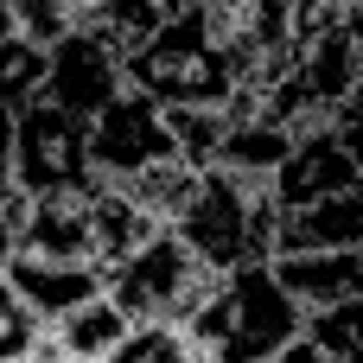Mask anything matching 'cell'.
<instances>
[{"label":"cell","instance_id":"cell-11","mask_svg":"<svg viewBox=\"0 0 363 363\" xmlns=\"http://www.w3.org/2000/svg\"><path fill=\"white\" fill-rule=\"evenodd\" d=\"M294 249H363V185L313 204H281L268 255H294Z\"/></svg>","mask_w":363,"mask_h":363},{"label":"cell","instance_id":"cell-1","mask_svg":"<svg viewBox=\"0 0 363 363\" xmlns=\"http://www.w3.org/2000/svg\"><path fill=\"white\" fill-rule=\"evenodd\" d=\"M294 332H300V306L281 294L268 262L223 268L211 281L204 306L185 319V338L198 345L204 363H262V357H274Z\"/></svg>","mask_w":363,"mask_h":363},{"label":"cell","instance_id":"cell-13","mask_svg":"<svg viewBox=\"0 0 363 363\" xmlns=\"http://www.w3.org/2000/svg\"><path fill=\"white\" fill-rule=\"evenodd\" d=\"M287 128L281 121H268V115H255V108H223V134H217V153H211V166H223V172H274V160L287 153Z\"/></svg>","mask_w":363,"mask_h":363},{"label":"cell","instance_id":"cell-24","mask_svg":"<svg viewBox=\"0 0 363 363\" xmlns=\"http://www.w3.org/2000/svg\"><path fill=\"white\" fill-rule=\"evenodd\" d=\"M26 198H32V191H19L13 179H0V262H6V249H13V236H19V217H26Z\"/></svg>","mask_w":363,"mask_h":363},{"label":"cell","instance_id":"cell-10","mask_svg":"<svg viewBox=\"0 0 363 363\" xmlns=\"http://www.w3.org/2000/svg\"><path fill=\"white\" fill-rule=\"evenodd\" d=\"M268 274L281 281V294L300 313L338 306L363 294V249H294V255H268Z\"/></svg>","mask_w":363,"mask_h":363},{"label":"cell","instance_id":"cell-9","mask_svg":"<svg viewBox=\"0 0 363 363\" xmlns=\"http://www.w3.org/2000/svg\"><path fill=\"white\" fill-rule=\"evenodd\" d=\"M0 281L26 300V313H32L38 325H51L57 313L83 306L89 294H102V268H89V262H57V255H32V249H6Z\"/></svg>","mask_w":363,"mask_h":363},{"label":"cell","instance_id":"cell-27","mask_svg":"<svg viewBox=\"0 0 363 363\" xmlns=\"http://www.w3.org/2000/svg\"><path fill=\"white\" fill-rule=\"evenodd\" d=\"M160 13H185V6H204V0H153Z\"/></svg>","mask_w":363,"mask_h":363},{"label":"cell","instance_id":"cell-2","mask_svg":"<svg viewBox=\"0 0 363 363\" xmlns=\"http://www.w3.org/2000/svg\"><path fill=\"white\" fill-rule=\"evenodd\" d=\"M274 191L262 172H223V166H204L191 198L179 204V217L166 223L204 268H242V262H268L274 249Z\"/></svg>","mask_w":363,"mask_h":363},{"label":"cell","instance_id":"cell-25","mask_svg":"<svg viewBox=\"0 0 363 363\" xmlns=\"http://www.w3.org/2000/svg\"><path fill=\"white\" fill-rule=\"evenodd\" d=\"M262 363H332V357H325V351H319V345H313L306 332H294V338H287V345H281L274 357H262Z\"/></svg>","mask_w":363,"mask_h":363},{"label":"cell","instance_id":"cell-4","mask_svg":"<svg viewBox=\"0 0 363 363\" xmlns=\"http://www.w3.org/2000/svg\"><path fill=\"white\" fill-rule=\"evenodd\" d=\"M211 281H217V268H204L172 230H153L140 249H128L102 274V294L121 306L128 325H185L204 306Z\"/></svg>","mask_w":363,"mask_h":363},{"label":"cell","instance_id":"cell-19","mask_svg":"<svg viewBox=\"0 0 363 363\" xmlns=\"http://www.w3.org/2000/svg\"><path fill=\"white\" fill-rule=\"evenodd\" d=\"M38 89H45V45H32L19 32H0V102L26 108Z\"/></svg>","mask_w":363,"mask_h":363},{"label":"cell","instance_id":"cell-21","mask_svg":"<svg viewBox=\"0 0 363 363\" xmlns=\"http://www.w3.org/2000/svg\"><path fill=\"white\" fill-rule=\"evenodd\" d=\"M6 19H13V32H19V38H32V45H45V51L77 26L70 0H6Z\"/></svg>","mask_w":363,"mask_h":363},{"label":"cell","instance_id":"cell-18","mask_svg":"<svg viewBox=\"0 0 363 363\" xmlns=\"http://www.w3.org/2000/svg\"><path fill=\"white\" fill-rule=\"evenodd\" d=\"M102 363H204L198 345L185 338V325H128L121 345Z\"/></svg>","mask_w":363,"mask_h":363},{"label":"cell","instance_id":"cell-17","mask_svg":"<svg viewBox=\"0 0 363 363\" xmlns=\"http://www.w3.org/2000/svg\"><path fill=\"white\" fill-rule=\"evenodd\" d=\"M300 332L332 363H363V294L338 300V306H319V313H300Z\"/></svg>","mask_w":363,"mask_h":363},{"label":"cell","instance_id":"cell-22","mask_svg":"<svg viewBox=\"0 0 363 363\" xmlns=\"http://www.w3.org/2000/svg\"><path fill=\"white\" fill-rule=\"evenodd\" d=\"M32 332H38V319L26 313V300L0 281V363H19L32 351Z\"/></svg>","mask_w":363,"mask_h":363},{"label":"cell","instance_id":"cell-20","mask_svg":"<svg viewBox=\"0 0 363 363\" xmlns=\"http://www.w3.org/2000/svg\"><path fill=\"white\" fill-rule=\"evenodd\" d=\"M166 108V102H160ZM166 128H172V147H179V160L185 166H211V153H217V134H223V108H191V102H172L166 108Z\"/></svg>","mask_w":363,"mask_h":363},{"label":"cell","instance_id":"cell-6","mask_svg":"<svg viewBox=\"0 0 363 363\" xmlns=\"http://www.w3.org/2000/svg\"><path fill=\"white\" fill-rule=\"evenodd\" d=\"M160 160H179L172 147V128H166V108L140 89H115L96 115H89V172L102 185H121Z\"/></svg>","mask_w":363,"mask_h":363},{"label":"cell","instance_id":"cell-16","mask_svg":"<svg viewBox=\"0 0 363 363\" xmlns=\"http://www.w3.org/2000/svg\"><path fill=\"white\" fill-rule=\"evenodd\" d=\"M191 185H198V166H185V160H160V166H147V172L121 179L115 191H128L153 223H172V217H179V204L191 198Z\"/></svg>","mask_w":363,"mask_h":363},{"label":"cell","instance_id":"cell-15","mask_svg":"<svg viewBox=\"0 0 363 363\" xmlns=\"http://www.w3.org/2000/svg\"><path fill=\"white\" fill-rule=\"evenodd\" d=\"M160 19H166V13H160L153 0H83V6H77V26H83L96 45H108L115 57H128Z\"/></svg>","mask_w":363,"mask_h":363},{"label":"cell","instance_id":"cell-7","mask_svg":"<svg viewBox=\"0 0 363 363\" xmlns=\"http://www.w3.org/2000/svg\"><path fill=\"white\" fill-rule=\"evenodd\" d=\"M115 89H128V77H121V57L108 51V45H96L83 26H70L51 51H45V102H57V108H70V115H96Z\"/></svg>","mask_w":363,"mask_h":363},{"label":"cell","instance_id":"cell-5","mask_svg":"<svg viewBox=\"0 0 363 363\" xmlns=\"http://www.w3.org/2000/svg\"><path fill=\"white\" fill-rule=\"evenodd\" d=\"M6 179L19 191H51L70 179H89V121L32 96L26 108H13V153H6Z\"/></svg>","mask_w":363,"mask_h":363},{"label":"cell","instance_id":"cell-8","mask_svg":"<svg viewBox=\"0 0 363 363\" xmlns=\"http://www.w3.org/2000/svg\"><path fill=\"white\" fill-rule=\"evenodd\" d=\"M96 185L102 179L89 172V179H70V185H51V191H32L13 249L57 255V262H89V204H96Z\"/></svg>","mask_w":363,"mask_h":363},{"label":"cell","instance_id":"cell-3","mask_svg":"<svg viewBox=\"0 0 363 363\" xmlns=\"http://www.w3.org/2000/svg\"><path fill=\"white\" fill-rule=\"evenodd\" d=\"M121 77L128 89L153 96V102H191V108H223L236 96V70L204 19V6H185V13H166L128 57H121Z\"/></svg>","mask_w":363,"mask_h":363},{"label":"cell","instance_id":"cell-14","mask_svg":"<svg viewBox=\"0 0 363 363\" xmlns=\"http://www.w3.org/2000/svg\"><path fill=\"white\" fill-rule=\"evenodd\" d=\"M51 345H57V357H77V363H102L115 345H121V332H128V319H121V306L108 300V294H89L83 306H70V313H57L51 325Z\"/></svg>","mask_w":363,"mask_h":363},{"label":"cell","instance_id":"cell-28","mask_svg":"<svg viewBox=\"0 0 363 363\" xmlns=\"http://www.w3.org/2000/svg\"><path fill=\"white\" fill-rule=\"evenodd\" d=\"M77 6H83V0H70V13H77Z\"/></svg>","mask_w":363,"mask_h":363},{"label":"cell","instance_id":"cell-26","mask_svg":"<svg viewBox=\"0 0 363 363\" xmlns=\"http://www.w3.org/2000/svg\"><path fill=\"white\" fill-rule=\"evenodd\" d=\"M6 153H13V108L0 102V179H6Z\"/></svg>","mask_w":363,"mask_h":363},{"label":"cell","instance_id":"cell-23","mask_svg":"<svg viewBox=\"0 0 363 363\" xmlns=\"http://www.w3.org/2000/svg\"><path fill=\"white\" fill-rule=\"evenodd\" d=\"M345 19H363V0H294V38L319 26H345Z\"/></svg>","mask_w":363,"mask_h":363},{"label":"cell","instance_id":"cell-12","mask_svg":"<svg viewBox=\"0 0 363 363\" xmlns=\"http://www.w3.org/2000/svg\"><path fill=\"white\" fill-rule=\"evenodd\" d=\"M153 230H166V223H153L128 191H115V185H96V204H89V268H115L128 249H140Z\"/></svg>","mask_w":363,"mask_h":363}]
</instances>
